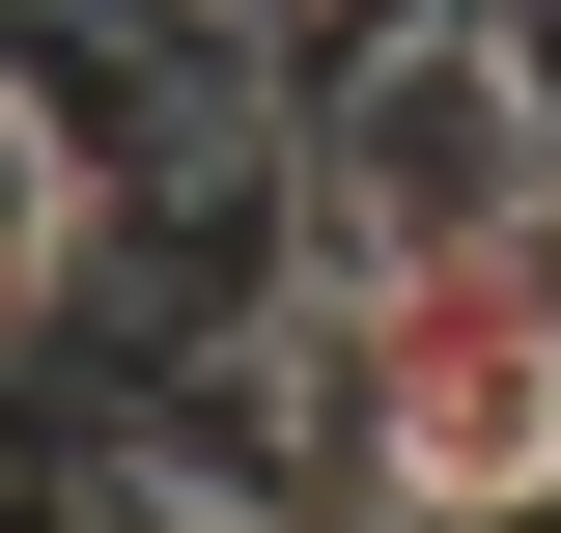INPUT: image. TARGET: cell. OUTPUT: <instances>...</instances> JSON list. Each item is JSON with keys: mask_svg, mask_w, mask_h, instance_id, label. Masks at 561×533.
Masks as SVG:
<instances>
[{"mask_svg": "<svg viewBox=\"0 0 561 533\" xmlns=\"http://www.w3.org/2000/svg\"><path fill=\"white\" fill-rule=\"evenodd\" d=\"M280 365H309L337 506H421V533H561V309H534L505 253L280 281Z\"/></svg>", "mask_w": 561, "mask_h": 533, "instance_id": "6da1fadb", "label": "cell"}, {"mask_svg": "<svg viewBox=\"0 0 561 533\" xmlns=\"http://www.w3.org/2000/svg\"><path fill=\"white\" fill-rule=\"evenodd\" d=\"M534 169H561V29H534V0H337V29L280 57L309 281H365V253H505Z\"/></svg>", "mask_w": 561, "mask_h": 533, "instance_id": "7a4b0ae2", "label": "cell"}, {"mask_svg": "<svg viewBox=\"0 0 561 533\" xmlns=\"http://www.w3.org/2000/svg\"><path fill=\"white\" fill-rule=\"evenodd\" d=\"M84 253H113V197H84L57 113L0 84V394H28V365H84Z\"/></svg>", "mask_w": 561, "mask_h": 533, "instance_id": "3957f363", "label": "cell"}, {"mask_svg": "<svg viewBox=\"0 0 561 533\" xmlns=\"http://www.w3.org/2000/svg\"><path fill=\"white\" fill-rule=\"evenodd\" d=\"M57 533H337V506H253V477L140 450V421H84V450H57Z\"/></svg>", "mask_w": 561, "mask_h": 533, "instance_id": "277c9868", "label": "cell"}, {"mask_svg": "<svg viewBox=\"0 0 561 533\" xmlns=\"http://www.w3.org/2000/svg\"><path fill=\"white\" fill-rule=\"evenodd\" d=\"M505 281H534V309H561V169H534V197H505Z\"/></svg>", "mask_w": 561, "mask_h": 533, "instance_id": "5b68a950", "label": "cell"}, {"mask_svg": "<svg viewBox=\"0 0 561 533\" xmlns=\"http://www.w3.org/2000/svg\"><path fill=\"white\" fill-rule=\"evenodd\" d=\"M337 533H421V506H337Z\"/></svg>", "mask_w": 561, "mask_h": 533, "instance_id": "8992f818", "label": "cell"}, {"mask_svg": "<svg viewBox=\"0 0 561 533\" xmlns=\"http://www.w3.org/2000/svg\"><path fill=\"white\" fill-rule=\"evenodd\" d=\"M28 533H57V477H28Z\"/></svg>", "mask_w": 561, "mask_h": 533, "instance_id": "52a82bcc", "label": "cell"}, {"mask_svg": "<svg viewBox=\"0 0 561 533\" xmlns=\"http://www.w3.org/2000/svg\"><path fill=\"white\" fill-rule=\"evenodd\" d=\"M534 29H561V0H534Z\"/></svg>", "mask_w": 561, "mask_h": 533, "instance_id": "ba28073f", "label": "cell"}]
</instances>
